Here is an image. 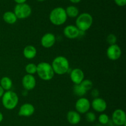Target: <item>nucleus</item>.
<instances>
[{
    "label": "nucleus",
    "mask_w": 126,
    "mask_h": 126,
    "mask_svg": "<svg viewBox=\"0 0 126 126\" xmlns=\"http://www.w3.org/2000/svg\"><path fill=\"white\" fill-rule=\"evenodd\" d=\"M55 74L62 75L66 74L70 69V63L67 58L63 56H57L51 64Z\"/></svg>",
    "instance_id": "obj_1"
},
{
    "label": "nucleus",
    "mask_w": 126,
    "mask_h": 126,
    "mask_svg": "<svg viewBox=\"0 0 126 126\" xmlns=\"http://www.w3.org/2000/svg\"><path fill=\"white\" fill-rule=\"evenodd\" d=\"M70 1L73 4H78L81 2V0H70Z\"/></svg>",
    "instance_id": "obj_31"
},
{
    "label": "nucleus",
    "mask_w": 126,
    "mask_h": 126,
    "mask_svg": "<svg viewBox=\"0 0 126 126\" xmlns=\"http://www.w3.org/2000/svg\"><path fill=\"white\" fill-rule=\"evenodd\" d=\"M35 108L32 104L29 103H26L23 104L20 107L18 111V115L23 117H30L34 114Z\"/></svg>",
    "instance_id": "obj_15"
},
{
    "label": "nucleus",
    "mask_w": 126,
    "mask_h": 126,
    "mask_svg": "<svg viewBox=\"0 0 126 126\" xmlns=\"http://www.w3.org/2000/svg\"><path fill=\"white\" fill-rule=\"evenodd\" d=\"M67 15L63 7H57L53 9L49 14V21L53 25L60 26L67 21Z\"/></svg>",
    "instance_id": "obj_2"
},
{
    "label": "nucleus",
    "mask_w": 126,
    "mask_h": 126,
    "mask_svg": "<svg viewBox=\"0 0 126 126\" xmlns=\"http://www.w3.org/2000/svg\"><path fill=\"white\" fill-rule=\"evenodd\" d=\"M1 98L2 105L7 110H12L16 108L19 100L17 94L11 90L4 91Z\"/></svg>",
    "instance_id": "obj_5"
},
{
    "label": "nucleus",
    "mask_w": 126,
    "mask_h": 126,
    "mask_svg": "<svg viewBox=\"0 0 126 126\" xmlns=\"http://www.w3.org/2000/svg\"><path fill=\"white\" fill-rule=\"evenodd\" d=\"M87 91L82 88L80 84H78V85H75L73 87V93L75 95L79 97H83L86 95Z\"/></svg>",
    "instance_id": "obj_21"
},
{
    "label": "nucleus",
    "mask_w": 126,
    "mask_h": 126,
    "mask_svg": "<svg viewBox=\"0 0 126 126\" xmlns=\"http://www.w3.org/2000/svg\"><path fill=\"white\" fill-rule=\"evenodd\" d=\"M117 40V37L113 33H110L107 37V42L110 45L116 44Z\"/></svg>",
    "instance_id": "obj_26"
},
{
    "label": "nucleus",
    "mask_w": 126,
    "mask_h": 126,
    "mask_svg": "<svg viewBox=\"0 0 126 126\" xmlns=\"http://www.w3.org/2000/svg\"><path fill=\"white\" fill-rule=\"evenodd\" d=\"M98 120L101 124L106 125L109 122L110 117L108 116V115H107V114L102 113L98 116Z\"/></svg>",
    "instance_id": "obj_24"
},
{
    "label": "nucleus",
    "mask_w": 126,
    "mask_h": 126,
    "mask_svg": "<svg viewBox=\"0 0 126 126\" xmlns=\"http://www.w3.org/2000/svg\"><path fill=\"white\" fill-rule=\"evenodd\" d=\"M80 85L86 91L91 90L93 87V83L89 79H84L82 82L80 84Z\"/></svg>",
    "instance_id": "obj_23"
},
{
    "label": "nucleus",
    "mask_w": 126,
    "mask_h": 126,
    "mask_svg": "<svg viewBox=\"0 0 126 126\" xmlns=\"http://www.w3.org/2000/svg\"><path fill=\"white\" fill-rule=\"evenodd\" d=\"M22 84L25 90L29 91L35 88L36 85V80L33 75L27 74L22 78Z\"/></svg>",
    "instance_id": "obj_10"
},
{
    "label": "nucleus",
    "mask_w": 126,
    "mask_h": 126,
    "mask_svg": "<svg viewBox=\"0 0 126 126\" xmlns=\"http://www.w3.org/2000/svg\"><path fill=\"white\" fill-rule=\"evenodd\" d=\"M76 25L80 32H86L88 30L92 25L93 17L87 12H83L78 15L76 19Z\"/></svg>",
    "instance_id": "obj_4"
},
{
    "label": "nucleus",
    "mask_w": 126,
    "mask_h": 126,
    "mask_svg": "<svg viewBox=\"0 0 126 126\" xmlns=\"http://www.w3.org/2000/svg\"><path fill=\"white\" fill-rule=\"evenodd\" d=\"M112 121L118 126H126V112L121 109H117L112 114Z\"/></svg>",
    "instance_id": "obj_8"
},
{
    "label": "nucleus",
    "mask_w": 126,
    "mask_h": 126,
    "mask_svg": "<svg viewBox=\"0 0 126 126\" xmlns=\"http://www.w3.org/2000/svg\"><path fill=\"white\" fill-rule=\"evenodd\" d=\"M17 19H25L28 18L32 14V9L29 4L25 3L17 4L14 9Z\"/></svg>",
    "instance_id": "obj_6"
},
{
    "label": "nucleus",
    "mask_w": 126,
    "mask_h": 126,
    "mask_svg": "<svg viewBox=\"0 0 126 126\" xmlns=\"http://www.w3.org/2000/svg\"><path fill=\"white\" fill-rule=\"evenodd\" d=\"M80 31L76 25H68L63 29V34L65 37L68 39H76L79 36Z\"/></svg>",
    "instance_id": "obj_12"
},
{
    "label": "nucleus",
    "mask_w": 126,
    "mask_h": 126,
    "mask_svg": "<svg viewBox=\"0 0 126 126\" xmlns=\"http://www.w3.org/2000/svg\"><path fill=\"white\" fill-rule=\"evenodd\" d=\"M70 77L75 85H78L84 79V73L80 68H75L70 72Z\"/></svg>",
    "instance_id": "obj_13"
},
{
    "label": "nucleus",
    "mask_w": 126,
    "mask_h": 126,
    "mask_svg": "<svg viewBox=\"0 0 126 126\" xmlns=\"http://www.w3.org/2000/svg\"><path fill=\"white\" fill-rule=\"evenodd\" d=\"M25 71L28 74L34 75L36 74L37 71V65L34 63H29L27 64L25 66Z\"/></svg>",
    "instance_id": "obj_22"
},
{
    "label": "nucleus",
    "mask_w": 126,
    "mask_h": 126,
    "mask_svg": "<svg viewBox=\"0 0 126 126\" xmlns=\"http://www.w3.org/2000/svg\"><path fill=\"white\" fill-rule=\"evenodd\" d=\"M92 109L96 112H103L107 109V103L104 99L97 97L94 98L92 103H91Z\"/></svg>",
    "instance_id": "obj_11"
},
{
    "label": "nucleus",
    "mask_w": 126,
    "mask_h": 126,
    "mask_svg": "<svg viewBox=\"0 0 126 126\" xmlns=\"http://www.w3.org/2000/svg\"><path fill=\"white\" fill-rule=\"evenodd\" d=\"M3 118H4L3 114H2V112L0 111V123H1V122L2 121V120H3Z\"/></svg>",
    "instance_id": "obj_32"
},
{
    "label": "nucleus",
    "mask_w": 126,
    "mask_h": 126,
    "mask_svg": "<svg viewBox=\"0 0 126 126\" xmlns=\"http://www.w3.org/2000/svg\"><path fill=\"white\" fill-rule=\"evenodd\" d=\"M122 55V50L117 44H111L108 46L107 50V56L111 61H117Z\"/></svg>",
    "instance_id": "obj_9"
},
{
    "label": "nucleus",
    "mask_w": 126,
    "mask_h": 126,
    "mask_svg": "<svg viewBox=\"0 0 126 126\" xmlns=\"http://www.w3.org/2000/svg\"><path fill=\"white\" fill-rule=\"evenodd\" d=\"M56 42V37L52 33H46L42 37L41 39V44L45 48H50L55 44Z\"/></svg>",
    "instance_id": "obj_14"
},
{
    "label": "nucleus",
    "mask_w": 126,
    "mask_h": 126,
    "mask_svg": "<svg viewBox=\"0 0 126 126\" xmlns=\"http://www.w3.org/2000/svg\"><path fill=\"white\" fill-rule=\"evenodd\" d=\"M0 85L4 91L11 90L12 86V80L9 77H2L0 80Z\"/></svg>",
    "instance_id": "obj_19"
},
{
    "label": "nucleus",
    "mask_w": 126,
    "mask_h": 126,
    "mask_svg": "<svg viewBox=\"0 0 126 126\" xmlns=\"http://www.w3.org/2000/svg\"><path fill=\"white\" fill-rule=\"evenodd\" d=\"M17 4H23L25 3L27 0H14Z\"/></svg>",
    "instance_id": "obj_29"
},
{
    "label": "nucleus",
    "mask_w": 126,
    "mask_h": 126,
    "mask_svg": "<svg viewBox=\"0 0 126 126\" xmlns=\"http://www.w3.org/2000/svg\"><path fill=\"white\" fill-rule=\"evenodd\" d=\"M38 1H39V2H43V1H44L45 0H37Z\"/></svg>",
    "instance_id": "obj_33"
},
{
    "label": "nucleus",
    "mask_w": 126,
    "mask_h": 126,
    "mask_svg": "<svg viewBox=\"0 0 126 126\" xmlns=\"http://www.w3.org/2000/svg\"><path fill=\"white\" fill-rule=\"evenodd\" d=\"M4 93V89L0 85V98L2 97Z\"/></svg>",
    "instance_id": "obj_30"
},
{
    "label": "nucleus",
    "mask_w": 126,
    "mask_h": 126,
    "mask_svg": "<svg viewBox=\"0 0 126 126\" xmlns=\"http://www.w3.org/2000/svg\"><path fill=\"white\" fill-rule=\"evenodd\" d=\"M23 54L27 59H32L35 58L37 54V49L34 46L27 45L23 50Z\"/></svg>",
    "instance_id": "obj_17"
},
{
    "label": "nucleus",
    "mask_w": 126,
    "mask_h": 126,
    "mask_svg": "<svg viewBox=\"0 0 126 126\" xmlns=\"http://www.w3.org/2000/svg\"><path fill=\"white\" fill-rule=\"evenodd\" d=\"M67 121L70 124L76 125L80 122L81 120V115L76 111H70L66 114Z\"/></svg>",
    "instance_id": "obj_16"
},
{
    "label": "nucleus",
    "mask_w": 126,
    "mask_h": 126,
    "mask_svg": "<svg viewBox=\"0 0 126 126\" xmlns=\"http://www.w3.org/2000/svg\"><path fill=\"white\" fill-rule=\"evenodd\" d=\"M36 74L41 80L49 81L53 79L55 73L51 64L47 62H41L37 65Z\"/></svg>",
    "instance_id": "obj_3"
},
{
    "label": "nucleus",
    "mask_w": 126,
    "mask_h": 126,
    "mask_svg": "<svg viewBox=\"0 0 126 126\" xmlns=\"http://www.w3.org/2000/svg\"><path fill=\"white\" fill-rule=\"evenodd\" d=\"M2 19H3V21L6 23L10 25L14 24L17 21V18L16 17V14L12 11H6V12H5L3 14V16H2Z\"/></svg>",
    "instance_id": "obj_18"
},
{
    "label": "nucleus",
    "mask_w": 126,
    "mask_h": 126,
    "mask_svg": "<svg viewBox=\"0 0 126 126\" xmlns=\"http://www.w3.org/2000/svg\"><path fill=\"white\" fill-rule=\"evenodd\" d=\"M114 1L116 4L120 7L125 6L126 4V0H114Z\"/></svg>",
    "instance_id": "obj_27"
},
{
    "label": "nucleus",
    "mask_w": 126,
    "mask_h": 126,
    "mask_svg": "<svg viewBox=\"0 0 126 126\" xmlns=\"http://www.w3.org/2000/svg\"><path fill=\"white\" fill-rule=\"evenodd\" d=\"M85 117H86V121L89 122H91V123L95 122L96 119H97L95 114L93 112H91V111H88V112H86Z\"/></svg>",
    "instance_id": "obj_25"
},
{
    "label": "nucleus",
    "mask_w": 126,
    "mask_h": 126,
    "mask_svg": "<svg viewBox=\"0 0 126 126\" xmlns=\"http://www.w3.org/2000/svg\"><path fill=\"white\" fill-rule=\"evenodd\" d=\"M65 9L67 17H71V18H76L79 14V11L78 8L75 6H69L66 7Z\"/></svg>",
    "instance_id": "obj_20"
},
{
    "label": "nucleus",
    "mask_w": 126,
    "mask_h": 126,
    "mask_svg": "<svg viewBox=\"0 0 126 126\" xmlns=\"http://www.w3.org/2000/svg\"><path fill=\"white\" fill-rule=\"evenodd\" d=\"M91 104L89 100L84 97H80L75 103L76 111L79 114H86L89 111Z\"/></svg>",
    "instance_id": "obj_7"
},
{
    "label": "nucleus",
    "mask_w": 126,
    "mask_h": 126,
    "mask_svg": "<svg viewBox=\"0 0 126 126\" xmlns=\"http://www.w3.org/2000/svg\"><path fill=\"white\" fill-rule=\"evenodd\" d=\"M91 95H92V96L95 98H97V97H98V95H99V91H98V90H97V89H94V90H92V93H91Z\"/></svg>",
    "instance_id": "obj_28"
}]
</instances>
